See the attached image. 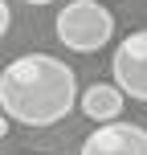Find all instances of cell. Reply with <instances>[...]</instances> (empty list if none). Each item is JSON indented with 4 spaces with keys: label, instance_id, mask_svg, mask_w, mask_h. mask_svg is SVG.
Instances as JSON below:
<instances>
[{
    "label": "cell",
    "instance_id": "1",
    "mask_svg": "<svg viewBox=\"0 0 147 155\" xmlns=\"http://www.w3.org/2000/svg\"><path fill=\"white\" fill-rule=\"evenodd\" d=\"M78 102V78L49 53H25L0 74V110L21 127H53Z\"/></svg>",
    "mask_w": 147,
    "mask_h": 155
},
{
    "label": "cell",
    "instance_id": "2",
    "mask_svg": "<svg viewBox=\"0 0 147 155\" xmlns=\"http://www.w3.org/2000/svg\"><path fill=\"white\" fill-rule=\"evenodd\" d=\"M57 41L74 53H98L110 37H115V16L98 0H74L57 12Z\"/></svg>",
    "mask_w": 147,
    "mask_h": 155
},
{
    "label": "cell",
    "instance_id": "3",
    "mask_svg": "<svg viewBox=\"0 0 147 155\" xmlns=\"http://www.w3.org/2000/svg\"><path fill=\"white\" fill-rule=\"evenodd\" d=\"M110 74L123 94H131L135 102H147V29L127 33L119 41L115 57H110Z\"/></svg>",
    "mask_w": 147,
    "mask_h": 155
},
{
    "label": "cell",
    "instance_id": "4",
    "mask_svg": "<svg viewBox=\"0 0 147 155\" xmlns=\"http://www.w3.org/2000/svg\"><path fill=\"white\" fill-rule=\"evenodd\" d=\"M82 155H147V131L139 123H102L82 139Z\"/></svg>",
    "mask_w": 147,
    "mask_h": 155
},
{
    "label": "cell",
    "instance_id": "5",
    "mask_svg": "<svg viewBox=\"0 0 147 155\" xmlns=\"http://www.w3.org/2000/svg\"><path fill=\"white\" fill-rule=\"evenodd\" d=\"M78 106H82V114L90 118V123H115L119 114H123V90L119 86H106V82H98V86H90V90L78 98Z\"/></svg>",
    "mask_w": 147,
    "mask_h": 155
},
{
    "label": "cell",
    "instance_id": "6",
    "mask_svg": "<svg viewBox=\"0 0 147 155\" xmlns=\"http://www.w3.org/2000/svg\"><path fill=\"white\" fill-rule=\"evenodd\" d=\"M8 21H12V12H8V4H4V0H0V37H4V33H8Z\"/></svg>",
    "mask_w": 147,
    "mask_h": 155
},
{
    "label": "cell",
    "instance_id": "7",
    "mask_svg": "<svg viewBox=\"0 0 147 155\" xmlns=\"http://www.w3.org/2000/svg\"><path fill=\"white\" fill-rule=\"evenodd\" d=\"M8 123H12V118H8V114H0V139L8 135Z\"/></svg>",
    "mask_w": 147,
    "mask_h": 155
},
{
    "label": "cell",
    "instance_id": "8",
    "mask_svg": "<svg viewBox=\"0 0 147 155\" xmlns=\"http://www.w3.org/2000/svg\"><path fill=\"white\" fill-rule=\"evenodd\" d=\"M25 4H53V0H25Z\"/></svg>",
    "mask_w": 147,
    "mask_h": 155
},
{
    "label": "cell",
    "instance_id": "9",
    "mask_svg": "<svg viewBox=\"0 0 147 155\" xmlns=\"http://www.w3.org/2000/svg\"><path fill=\"white\" fill-rule=\"evenodd\" d=\"M0 74H4V70H0Z\"/></svg>",
    "mask_w": 147,
    "mask_h": 155
}]
</instances>
